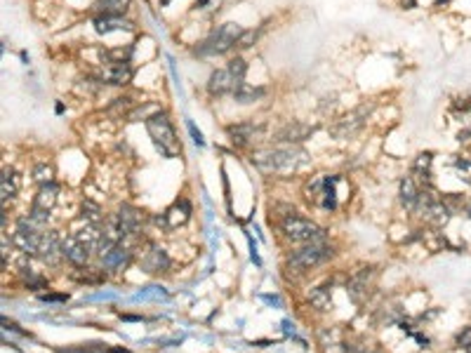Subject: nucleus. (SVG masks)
<instances>
[{
    "label": "nucleus",
    "instance_id": "13",
    "mask_svg": "<svg viewBox=\"0 0 471 353\" xmlns=\"http://www.w3.org/2000/svg\"><path fill=\"white\" fill-rule=\"evenodd\" d=\"M92 26L99 36H109V33H116V31H125V33L134 31V24L128 17H109V14H94Z\"/></svg>",
    "mask_w": 471,
    "mask_h": 353
},
{
    "label": "nucleus",
    "instance_id": "6",
    "mask_svg": "<svg viewBox=\"0 0 471 353\" xmlns=\"http://www.w3.org/2000/svg\"><path fill=\"white\" fill-rule=\"evenodd\" d=\"M368 114H370V107H358V109H354L351 114L342 116L337 123L330 127V134H332L335 139H349V137H354V134H358V132L363 130L365 120H368Z\"/></svg>",
    "mask_w": 471,
    "mask_h": 353
},
{
    "label": "nucleus",
    "instance_id": "16",
    "mask_svg": "<svg viewBox=\"0 0 471 353\" xmlns=\"http://www.w3.org/2000/svg\"><path fill=\"white\" fill-rule=\"evenodd\" d=\"M12 245L17 247L19 252H24L26 257H38L40 245H43V231L40 234H26V231H17L12 236Z\"/></svg>",
    "mask_w": 471,
    "mask_h": 353
},
{
    "label": "nucleus",
    "instance_id": "42",
    "mask_svg": "<svg viewBox=\"0 0 471 353\" xmlns=\"http://www.w3.org/2000/svg\"><path fill=\"white\" fill-rule=\"evenodd\" d=\"M158 3H161V7H168V5L172 3V0H158Z\"/></svg>",
    "mask_w": 471,
    "mask_h": 353
},
{
    "label": "nucleus",
    "instance_id": "38",
    "mask_svg": "<svg viewBox=\"0 0 471 353\" xmlns=\"http://www.w3.org/2000/svg\"><path fill=\"white\" fill-rule=\"evenodd\" d=\"M401 7H403V10H415L417 0H401Z\"/></svg>",
    "mask_w": 471,
    "mask_h": 353
},
{
    "label": "nucleus",
    "instance_id": "27",
    "mask_svg": "<svg viewBox=\"0 0 471 353\" xmlns=\"http://www.w3.org/2000/svg\"><path fill=\"white\" fill-rule=\"evenodd\" d=\"M83 243L90 247V250H97L99 247V243H102V238H104V229H99V224H85V229H80L78 234H76Z\"/></svg>",
    "mask_w": 471,
    "mask_h": 353
},
{
    "label": "nucleus",
    "instance_id": "22",
    "mask_svg": "<svg viewBox=\"0 0 471 353\" xmlns=\"http://www.w3.org/2000/svg\"><path fill=\"white\" fill-rule=\"evenodd\" d=\"M231 97H234L236 104H255V102L264 99V97H266V87L250 85V82H241V85L236 87V92L231 94Z\"/></svg>",
    "mask_w": 471,
    "mask_h": 353
},
{
    "label": "nucleus",
    "instance_id": "12",
    "mask_svg": "<svg viewBox=\"0 0 471 353\" xmlns=\"http://www.w3.org/2000/svg\"><path fill=\"white\" fill-rule=\"evenodd\" d=\"M90 252L92 250H90L76 234L62 238V254H64V259L71 261L73 266H85L90 259Z\"/></svg>",
    "mask_w": 471,
    "mask_h": 353
},
{
    "label": "nucleus",
    "instance_id": "21",
    "mask_svg": "<svg viewBox=\"0 0 471 353\" xmlns=\"http://www.w3.org/2000/svg\"><path fill=\"white\" fill-rule=\"evenodd\" d=\"M420 186H417L415 177H406L401 179V186H399V198H401V205L410 210L413 212L415 205H417V198H420Z\"/></svg>",
    "mask_w": 471,
    "mask_h": 353
},
{
    "label": "nucleus",
    "instance_id": "4",
    "mask_svg": "<svg viewBox=\"0 0 471 353\" xmlns=\"http://www.w3.org/2000/svg\"><path fill=\"white\" fill-rule=\"evenodd\" d=\"M335 257V250L330 245L325 243H306L300 250H295L293 254L288 257V268H293V271H311V268H316L320 264H325L327 259Z\"/></svg>",
    "mask_w": 471,
    "mask_h": 353
},
{
    "label": "nucleus",
    "instance_id": "36",
    "mask_svg": "<svg viewBox=\"0 0 471 353\" xmlns=\"http://www.w3.org/2000/svg\"><path fill=\"white\" fill-rule=\"evenodd\" d=\"M69 295H40V302H66Z\"/></svg>",
    "mask_w": 471,
    "mask_h": 353
},
{
    "label": "nucleus",
    "instance_id": "25",
    "mask_svg": "<svg viewBox=\"0 0 471 353\" xmlns=\"http://www.w3.org/2000/svg\"><path fill=\"white\" fill-rule=\"evenodd\" d=\"M309 302L313 309L330 311L332 309V285H318L309 292Z\"/></svg>",
    "mask_w": 471,
    "mask_h": 353
},
{
    "label": "nucleus",
    "instance_id": "10",
    "mask_svg": "<svg viewBox=\"0 0 471 353\" xmlns=\"http://www.w3.org/2000/svg\"><path fill=\"white\" fill-rule=\"evenodd\" d=\"M238 85H241V80L229 71V66H222V69H215L210 73L205 89L210 97H224V94H234Z\"/></svg>",
    "mask_w": 471,
    "mask_h": 353
},
{
    "label": "nucleus",
    "instance_id": "19",
    "mask_svg": "<svg viewBox=\"0 0 471 353\" xmlns=\"http://www.w3.org/2000/svg\"><path fill=\"white\" fill-rule=\"evenodd\" d=\"M130 261H132V252L123 245H116L109 254L102 257V264L107 266L109 271H123V268H128Z\"/></svg>",
    "mask_w": 471,
    "mask_h": 353
},
{
    "label": "nucleus",
    "instance_id": "11",
    "mask_svg": "<svg viewBox=\"0 0 471 353\" xmlns=\"http://www.w3.org/2000/svg\"><path fill=\"white\" fill-rule=\"evenodd\" d=\"M264 130V123H255V120H243V123L227 125V137L234 146H248L257 134Z\"/></svg>",
    "mask_w": 471,
    "mask_h": 353
},
{
    "label": "nucleus",
    "instance_id": "30",
    "mask_svg": "<svg viewBox=\"0 0 471 353\" xmlns=\"http://www.w3.org/2000/svg\"><path fill=\"white\" fill-rule=\"evenodd\" d=\"M31 179L40 186L55 182V168H52L50 163H36L33 170H31Z\"/></svg>",
    "mask_w": 471,
    "mask_h": 353
},
{
    "label": "nucleus",
    "instance_id": "33",
    "mask_svg": "<svg viewBox=\"0 0 471 353\" xmlns=\"http://www.w3.org/2000/svg\"><path fill=\"white\" fill-rule=\"evenodd\" d=\"M455 347L462 351L471 349V325H465L458 330V335H455Z\"/></svg>",
    "mask_w": 471,
    "mask_h": 353
},
{
    "label": "nucleus",
    "instance_id": "15",
    "mask_svg": "<svg viewBox=\"0 0 471 353\" xmlns=\"http://www.w3.org/2000/svg\"><path fill=\"white\" fill-rule=\"evenodd\" d=\"M422 217L431 224V227L443 229L445 224L453 219V210H450V205H448V202H445L443 198H436L427 210H424Z\"/></svg>",
    "mask_w": 471,
    "mask_h": 353
},
{
    "label": "nucleus",
    "instance_id": "24",
    "mask_svg": "<svg viewBox=\"0 0 471 353\" xmlns=\"http://www.w3.org/2000/svg\"><path fill=\"white\" fill-rule=\"evenodd\" d=\"M94 14H109V17H125L132 7V0H97Z\"/></svg>",
    "mask_w": 471,
    "mask_h": 353
},
{
    "label": "nucleus",
    "instance_id": "2",
    "mask_svg": "<svg viewBox=\"0 0 471 353\" xmlns=\"http://www.w3.org/2000/svg\"><path fill=\"white\" fill-rule=\"evenodd\" d=\"M144 127L151 137L156 151L163 158H179L182 156V141H179V134L175 130V123L166 109H158L156 114H151L144 120Z\"/></svg>",
    "mask_w": 471,
    "mask_h": 353
},
{
    "label": "nucleus",
    "instance_id": "17",
    "mask_svg": "<svg viewBox=\"0 0 471 353\" xmlns=\"http://www.w3.org/2000/svg\"><path fill=\"white\" fill-rule=\"evenodd\" d=\"M19 186H21L19 172L14 170V168H5V170H3V177H0V198H3V202L17 198Z\"/></svg>",
    "mask_w": 471,
    "mask_h": 353
},
{
    "label": "nucleus",
    "instance_id": "20",
    "mask_svg": "<svg viewBox=\"0 0 471 353\" xmlns=\"http://www.w3.org/2000/svg\"><path fill=\"white\" fill-rule=\"evenodd\" d=\"M370 278H372V271H370V268H363V271H358V273L349 281L347 292H349V297L354 299V302H361V299H363L365 295H368Z\"/></svg>",
    "mask_w": 471,
    "mask_h": 353
},
{
    "label": "nucleus",
    "instance_id": "31",
    "mask_svg": "<svg viewBox=\"0 0 471 353\" xmlns=\"http://www.w3.org/2000/svg\"><path fill=\"white\" fill-rule=\"evenodd\" d=\"M450 165H453L455 175H458L462 182L471 184V158H467V156H455Z\"/></svg>",
    "mask_w": 471,
    "mask_h": 353
},
{
    "label": "nucleus",
    "instance_id": "9",
    "mask_svg": "<svg viewBox=\"0 0 471 353\" xmlns=\"http://www.w3.org/2000/svg\"><path fill=\"white\" fill-rule=\"evenodd\" d=\"M316 127L309 123H300V120H293V123L283 125L278 132L274 134V144H283V146H300L302 141H306L313 134Z\"/></svg>",
    "mask_w": 471,
    "mask_h": 353
},
{
    "label": "nucleus",
    "instance_id": "35",
    "mask_svg": "<svg viewBox=\"0 0 471 353\" xmlns=\"http://www.w3.org/2000/svg\"><path fill=\"white\" fill-rule=\"evenodd\" d=\"M186 127H189V132H191L193 141H196L198 146H205V139H203V134H200V130H196V125H193V120H189V118H186Z\"/></svg>",
    "mask_w": 471,
    "mask_h": 353
},
{
    "label": "nucleus",
    "instance_id": "23",
    "mask_svg": "<svg viewBox=\"0 0 471 353\" xmlns=\"http://www.w3.org/2000/svg\"><path fill=\"white\" fill-rule=\"evenodd\" d=\"M57 196H59V184L57 182H50V184H43L40 189H38V193H36V198H33V207H38V210H50L57 205Z\"/></svg>",
    "mask_w": 471,
    "mask_h": 353
},
{
    "label": "nucleus",
    "instance_id": "39",
    "mask_svg": "<svg viewBox=\"0 0 471 353\" xmlns=\"http://www.w3.org/2000/svg\"><path fill=\"white\" fill-rule=\"evenodd\" d=\"M453 0H433V7H448Z\"/></svg>",
    "mask_w": 471,
    "mask_h": 353
},
{
    "label": "nucleus",
    "instance_id": "43",
    "mask_svg": "<svg viewBox=\"0 0 471 353\" xmlns=\"http://www.w3.org/2000/svg\"><path fill=\"white\" fill-rule=\"evenodd\" d=\"M467 353H471V349H467Z\"/></svg>",
    "mask_w": 471,
    "mask_h": 353
},
{
    "label": "nucleus",
    "instance_id": "26",
    "mask_svg": "<svg viewBox=\"0 0 471 353\" xmlns=\"http://www.w3.org/2000/svg\"><path fill=\"white\" fill-rule=\"evenodd\" d=\"M337 182H340V177H325V186H323V193H320V198H318V205L320 207H325V210H335L337 207Z\"/></svg>",
    "mask_w": 471,
    "mask_h": 353
},
{
    "label": "nucleus",
    "instance_id": "29",
    "mask_svg": "<svg viewBox=\"0 0 471 353\" xmlns=\"http://www.w3.org/2000/svg\"><path fill=\"white\" fill-rule=\"evenodd\" d=\"M21 281L28 290L33 292H40V290H48V278H43L40 273H36L33 268H21Z\"/></svg>",
    "mask_w": 471,
    "mask_h": 353
},
{
    "label": "nucleus",
    "instance_id": "3",
    "mask_svg": "<svg viewBox=\"0 0 471 353\" xmlns=\"http://www.w3.org/2000/svg\"><path fill=\"white\" fill-rule=\"evenodd\" d=\"M243 31L245 28L241 24H236V21H224V24L215 26L212 31L207 33L205 38L196 45V48H193V55L200 57V59L229 55L231 50H236L238 38L243 36Z\"/></svg>",
    "mask_w": 471,
    "mask_h": 353
},
{
    "label": "nucleus",
    "instance_id": "1",
    "mask_svg": "<svg viewBox=\"0 0 471 353\" xmlns=\"http://www.w3.org/2000/svg\"><path fill=\"white\" fill-rule=\"evenodd\" d=\"M304 148L302 146H269L259 148L250 156V163L264 175H293L304 165Z\"/></svg>",
    "mask_w": 471,
    "mask_h": 353
},
{
    "label": "nucleus",
    "instance_id": "41",
    "mask_svg": "<svg viewBox=\"0 0 471 353\" xmlns=\"http://www.w3.org/2000/svg\"><path fill=\"white\" fill-rule=\"evenodd\" d=\"M465 214L469 217V222H471V202H469V205L465 207Z\"/></svg>",
    "mask_w": 471,
    "mask_h": 353
},
{
    "label": "nucleus",
    "instance_id": "18",
    "mask_svg": "<svg viewBox=\"0 0 471 353\" xmlns=\"http://www.w3.org/2000/svg\"><path fill=\"white\" fill-rule=\"evenodd\" d=\"M116 214H118V219L123 222V227L128 229V234H130V236L137 234V231L141 229V224H144V214H141V210H139V207H134V205H128V202L118 207V212H116Z\"/></svg>",
    "mask_w": 471,
    "mask_h": 353
},
{
    "label": "nucleus",
    "instance_id": "7",
    "mask_svg": "<svg viewBox=\"0 0 471 353\" xmlns=\"http://www.w3.org/2000/svg\"><path fill=\"white\" fill-rule=\"evenodd\" d=\"M191 212H193L191 202L186 198H179V200L172 202V205L161 217H156V224H158L163 231H175V229L184 227V224L189 222Z\"/></svg>",
    "mask_w": 471,
    "mask_h": 353
},
{
    "label": "nucleus",
    "instance_id": "14",
    "mask_svg": "<svg viewBox=\"0 0 471 353\" xmlns=\"http://www.w3.org/2000/svg\"><path fill=\"white\" fill-rule=\"evenodd\" d=\"M172 266V259L166 250H161V247H151L144 259H141V268H144L146 273H168Z\"/></svg>",
    "mask_w": 471,
    "mask_h": 353
},
{
    "label": "nucleus",
    "instance_id": "34",
    "mask_svg": "<svg viewBox=\"0 0 471 353\" xmlns=\"http://www.w3.org/2000/svg\"><path fill=\"white\" fill-rule=\"evenodd\" d=\"M351 347H347L344 342H332V344H325L323 347V353H349Z\"/></svg>",
    "mask_w": 471,
    "mask_h": 353
},
{
    "label": "nucleus",
    "instance_id": "37",
    "mask_svg": "<svg viewBox=\"0 0 471 353\" xmlns=\"http://www.w3.org/2000/svg\"><path fill=\"white\" fill-rule=\"evenodd\" d=\"M349 353H382L377 347H351Z\"/></svg>",
    "mask_w": 471,
    "mask_h": 353
},
{
    "label": "nucleus",
    "instance_id": "8",
    "mask_svg": "<svg viewBox=\"0 0 471 353\" xmlns=\"http://www.w3.org/2000/svg\"><path fill=\"white\" fill-rule=\"evenodd\" d=\"M102 85H114V87H125L130 85L134 78V66L130 62H114L104 64L99 73H97Z\"/></svg>",
    "mask_w": 471,
    "mask_h": 353
},
{
    "label": "nucleus",
    "instance_id": "28",
    "mask_svg": "<svg viewBox=\"0 0 471 353\" xmlns=\"http://www.w3.org/2000/svg\"><path fill=\"white\" fill-rule=\"evenodd\" d=\"M80 219H83L85 224H99V222L104 219L102 207L97 205L94 200L85 198L83 202H80Z\"/></svg>",
    "mask_w": 471,
    "mask_h": 353
},
{
    "label": "nucleus",
    "instance_id": "40",
    "mask_svg": "<svg viewBox=\"0 0 471 353\" xmlns=\"http://www.w3.org/2000/svg\"><path fill=\"white\" fill-rule=\"evenodd\" d=\"M283 327H286V332H288V335H290V332H293V335H295V325H290V322H288V320H283Z\"/></svg>",
    "mask_w": 471,
    "mask_h": 353
},
{
    "label": "nucleus",
    "instance_id": "5",
    "mask_svg": "<svg viewBox=\"0 0 471 353\" xmlns=\"http://www.w3.org/2000/svg\"><path fill=\"white\" fill-rule=\"evenodd\" d=\"M281 231L288 240H293V243H304V245L306 243H320V240L325 238V229H320L318 224L311 222V219L297 217L295 212L283 217Z\"/></svg>",
    "mask_w": 471,
    "mask_h": 353
},
{
    "label": "nucleus",
    "instance_id": "32",
    "mask_svg": "<svg viewBox=\"0 0 471 353\" xmlns=\"http://www.w3.org/2000/svg\"><path fill=\"white\" fill-rule=\"evenodd\" d=\"M259 33H261V28H257V31H255V28H250V31H248V28H245L243 36H241V38H238L236 50H248V48H252V45H255V43L259 40Z\"/></svg>",
    "mask_w": 471,
    "mask_h": 353
}]
</instances>
